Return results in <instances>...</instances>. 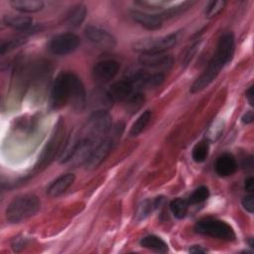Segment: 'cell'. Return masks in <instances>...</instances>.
<instances>
[{
  "instance_id": "obj_1",
  "label": "cell",
  "mask_w": 254,
  "mask_h": 254,
  "mask_svg": "<svg viewBox=\"0 0 254 254\" xmlns=\"http://www.w3.org/2000/svg\"><path fill=\"white\" fill-rule=\"evenodd\" d=\"M233 54L234 35L232 32H225L220 36L216 51L208 62L205 69L190 86V92L196 93L207 87L216 78L224 65L231 61Z\"/></svg>"
},
{
  "instance_id": "obj_2",
  "label": "cell",
  "mask_w": 254,
  "mask_h": 254,
  "mask_svg": "<svg viewBox=\"0 0 254 254\" xmlns=\"http://www.w3.org/2000/svg\"><path fill=\"white\" fill-rule=\"evenodd\" d=\"M40 199L34 194L15 197L6 208V218L11 223L23 222L34 216L40 209Z\"/></svg>"
},
{
  "instance_id": "obj_3",
  "label": "cell",
  "mask_w": 254,
  "mask_h": 254,
  "mask_svg": "<svg viewBox=\"0 0 254 254\" xmlns=\"http://www.w3.org/2000/svg\"><path fill=\"white\" fill-rule=\"evenodd\" d=\"M195 232L210 236L223 241H233L236 234L233 228L225 221L213 218H205L197 221L194 225Z\"/></svg>"
},
{
  "instance_id": "obj_4",
  "label": "cell",
  "mask_w": 254,
  "mask_h": 254,
  "mask_svg": "<svg viewBox=\"0 0 254 254\" xmlns=\"http://www.w3.org/2000/svg\"><path fill=\"white\" fill-rule=\"evenodd\" d=\"M112 127L111 116L107 110H94L87 120L86 137L96 142L102 140Z\"/></svg>"
},
{
  "instance_id": "obj_5",
  "label": "cell",
  "mask_w": 254,
  "mask_h": 254,
  "mask_svg": "<svg viewBox=\"0 0 254 254\" xmlns=\"http://www.w3.org/2000/svg\"><path fill=\"white\" fill-rule=\"evenodd\" d=\"M177 42L176 34H169L161 37L145 38L134 43L133 48L140 54H157L165 53L175 46Z\"/></svg>"
},
{
  "instance_id": "obj_6",
  "label": "cell",
  "mask_w": 254,
  "mask_h": 254,
  "mask_svg": "<svg viewBox=\"0 0 254 254\" xmlns=\"http://www.w3.org/2000/svg\"><path fill=\"white\" fill-rule=\"evenodd\" d=\"M71 73L63 71L54 80L50 94V103L54 109L62 108L68 103Z\"/></svg>"
},
{
  "instance_id": "obj_7",
  "label": "cell",
  "mask_w": 254,
  "mask_h": 254,
  "mask_svg": "<svg viewBox=\"0 0 254 254\" xmlns=\"http://www.w3.org/2000/svg\"><path fill=\"white\" fill-rule=\"evenodd\" d=\"M128 80L133 84L135 90L141 88H152L159 86L164 81V73L163 72H151L147 69H135L128 73Z\"/></svg>"
},
{
  "instance_id": "obj_8",
  "label": "cell",
  "mask_w": 254,
  "mask_h": 254,
  "mask_svg": "<svg viewBox=\"0 0 254 254\" xmlns=\"http://www.w3.org/2000/svg\"><path fill=\"white\" fill-rule=\"evenodd\" d=\"M80 44L79 38L73 33L60 34L48 44V50L57 56H65L74 52Z\"/></svg>"
},
{
  "instance_id": "obj_9",
  "label": "cell",
  "mask_w": 254,
  "mask_h": 254,
  "mask_svg": "<svg viewBox=\"0 0 254 254\" xmlns=\"http://www.w3.org/2000/svg\"><path fill=\"white\" fill-rule=\"evenodd\" d=\"M64 122L62 120V118L58 121L57 126L54 130V133L50 139V141L48 142V144L46 145L45 149L43 150L42 156H41V160L40 163L41 165H47L50 163V161H52L56 154L62 149V146L64 144Z\"/></svg>"
},
{
  "instance_id": "obj_10",
  "label": "cell",
  "mask_w": 254,
  "mask_h": 254,
  "mask_svg": "<svg viewBox=\"0 0 254 254\" xmlns=\"http://www.w3.org/2000/svg\"><path fill=\"white\" fill-rule=\"evenodd\" d=\"M116 143L117 141L114 138H112L109 134H107L102 140L99 141V143L92 150L90 156L84 163L85 168L88 170L97 168L107 158V156L109 155V153L111 152Z\"/></svg>"
},
{
  "instance_id": "obj_11",
  "label": "cell",
  "mask_w": 254,
  "mask_h": 254,
  "mask_svg": "<svg viewBox=\"0 0 254 254\" xmlns=\"http://www.w3.org/2000/svg\"><path fill=\"white\" fill-rule=\"evenodd\" d=\"M120 64L115 60H103L96 63L92 68V77L95 82L104 84L111 81L118 73Z\"/></svg>"
},
{
  "instance_id": "obj_12",
  "label": "cell",
  "mask_w": 254,
  "mask_h": 254,
  "mask_svg": "<svg viewBox=\"0 0 254 254\" xmlns=\"http://www.w3.org/2000/svg\"><path fill=\"white\" fill-rule=\"evenodd\" d=\"M84 35L89 42L100 49H112L116 46V39L114 36L98 26H86L84 29Z\"/></svg>"
},
{
  "instance_id": "obj_13",
  "label": "cell",
  "mask_w": 254,
  "mask_h": 254,
  "mask_svg": "<svg viewBox=\"0 0 254 254\" xmlns=\"http://www.w3.org/2000/svg\"><path fill=\"white\" fill-rule=\"evenodd\" d=\"M139 63L148 69H154L158 72L167 71L173 64V58L171 55L165 53L157 54H141Z\"/></svg>"
},
{
  "instance_id": "obj_14",
  "label": "cell",
  "mask_w": 254,
  "mask_h": 254,
  "mask_svg": "<svg viewBox=\"0 0 254 254\" xmlns=\"http://www.w3.org/2000/svg\"><path fill=\"white\" fill-rule=\"evenodd\" d=\"M68 103L70 107L76 112L83 111L86 106V93L83 83L81 79L73 72L71 73Z\"/></svg>"
},
{
  "instance_id": "obj_15",
  "label": "cell",
  "mask_w": 254,
  "mask_h": 254,
  "mask_svg": "<svg viewBox=\"0 0 254 254\" xmlns=\"http://www.w3.org/2000/svg\"><path fill=\"white\" fill-rule=\"evenodd\" d=\"M132 19L150 31L159 30L163 25V17L161 14H151L139 10H132L130 13Z\"/></svg>"
},
{
  "instance_id": "obj_16",
  "label": "cell",
  "mask_w": 254,
  "mask_h": 254,
  "mask_svg": "<svg viewBox=\"0 0 254 254\" xmlns=\"http://www.w3.org/2000/svg\"><path fill=\"white\" fill-rule=\"evenodd\" d=\"M108 95L115 101H125L129 96L136 92L133 84L127 78L113 82L110 87L107 89Z\"/></svg>"
},
{
  "instance_id": "obj_17",
  "label": "cell",
  "mask_w": 254,
  "mask_h": 254,
  "mask_svg": "<svg viewBox=\"0 0 254 254\" xmlns=\"http://www.w3.org/2000/svg\"><path fill=\"white\" fill-rule=\"evenodd\" d=\"M81 137L78 133H76L75 131L71 132L67 138L64 140L62 149L59 153V162L61 164L66 163L68 161H71L72 157L74 156L78 145L80 143Z\"/></svg>"
},
{
  "instance_id": "obj_18",
  "label": "cell",
  "mask_w": 254,
  "mask_h": 254,
  "mask_svg": "<svg viewBox=\"0 0 254 254\" xmlns=\"http://www.w3.org/2000/svg\"><path fill=\"white\" fill-rule=\"evenodd\" d=\"M214 170L220 177L233 175L237 170V161L230 153H223L217 157L214 163Z\"/></svg>"
},
{
  "instance_id": "obj_19",
  "label": "cell",
  "mask_w": 254,
  "mask_h": 254,
  "mask_svg": "<svg viewBox=\"0 0 254 254\" xmlns=\"http://www.w3.org/2000/svg\"><path fill=\"white\" fill-rule=\"evenodd\" d=\"M74 180H75V177L71 173H67L60 176L48 187L47 194L51 197H57L62 195L73 184Z\"/></svg>"
},
{
  "instance_id": "obj_20",
  "label": "cell",
  "mask_w": 254,
  "mask_h": 254,
  "mask_svg": "<svg viewBox=\"0 0 254 254\" xmlns=\"http://www.w3.org/2000/svg\"><path fill=\"white\" fill-rule=\"evenodd\" d=\"M3 23L14 30L18 31H29L33 27V19L29 16H20V15H4Z\"/></svg>"
},
{
  "instance_id": "obj_21",
  "label": "cell",
  "mask_w": 254,
  "mask_h": 254,
  "mask_svg": "<svg viewBox=\"0 0 254 254\" xmlns=\"http://www.w3.org/2000/svg\"><path fill=\"white\" fill-rule=\"evenodd\" d=\"M164 201V197L160 196V197H156L154 200H150V199H145L143 201L140 202V204L137 207L136 213H135V219L137 221H141L146 219L153 210H155L156 208H158L162 202Z\"/></svg>"
},
{
  "instance_id": "obj_22",
  "label": "cell",
  "mask_w": 254,
  "mask_h": 254,
  "mask_svg": "<svg viewBox=\"0 0 254 254\" xmlns=\"http://www.w3.org/2000/svg\"><path fill=\"white\" fill-rule=\"evenodd\" d=\"M9 4L16 11L22 13H35L44 8V2L40 0H11Z\"/></svg>"
},
{
  "instance_id": "obj_23",
  "label": "cell",
  "mask_w": 254,
  "mask_h": 254,
  "mask_svg": "<svg viewBox=\"0 0 254 254\" xmlns=\"http://www.w3.org/2000/svg\"><path fill=\"white\" fill-rule=\"evenodd\" d=\"M86 16V8L83 4H77L73 6L65 17V24L68 27L76 28L82 24Z\"/></svg>"
},
{
  "instance_id": "obj_24",
  "label": "cell",
  "mask_w": 254,
  "mask_h": 254,
  "mask_svg": "<svg viewBox=\"0 0 254 254\" xmlns=\"http://www.w3.org/2000/svg\"><path fill=\"white\" fill-rule=\"evenodd\" d=\"M140 245L157 253H167L169 248L168 244L159 236L147 235L140 240Z\"/></svg>"
},
{
  "instance_id": "obj_25",
  "label": "cell",
  "mask_w": 254,
  "mask_h": 254,
  "mask_svg": "<svg viewBox=\"0 0 254 254\" xmlns=\"http://www.w3.org/2000/svg\"><path fill=\"white\" fill-rule=\"evenodd\" d=\"M151 118H152V112L150 110L144 111L136 119V121L132 124V126L130 128V131H129V135L132 136V137L138 136L146 128V126L149 124Z\"/></svg>"
},
{
  "instance_id": "obj_26",
  "label": "cell",
  "mask_w": 254,
  "mask_h": 254,
  "mask_svg": "<svg viewBox=\"0 0 254 254\" xmlns=\"http://www.w3.org/2000/svg\"><path fill=\"white\" fill-rule=\"evenodd\" d=\"M145 101V97L144 95L139 92L136 91L134 92L131 96H129L125 101H124V107L125 110L131 114L137 112L144 104Z\"/></svg>"
},
{
  "instance_id": "obj_27",
  "label": "cell",
  "mask_w": 254,
  "mask_h": 254,
  "mask_svg": "<svg viewBox=\"0 0 254 254\" xmlns=\"http://www.w3.org/2000/svg\"><path fill=\"white\" fill-rule=\"evenodd\" d=\"M112 102L113 101L108 95L107 90L95 91V93L91 96L92 105L97 107L95 110H106L111 106Z\"/></svg>"
},
{
  "instance_id": "obj_28",
  "label": "cell",
  "mask_w": 254,
  "mask_h": 254,
  "mask_svg": "<svg viewBox=\"0 0 254 254\" xmlns=\"http://www.w3.org/2000/svg\"><path fill=\"white\" fill-rule=\"evenodd\" d=\"M170 209L173 213V215L178 218V219H182L184 218L189 210V202L187 199L181 198V197H177L175 199H173L170 203Z\"/></svg>"
},
{
  "instance_id": "obj_29",
  "label": "cell",
  "mask_w": 254,
  "mask_h": 254,
  "mask_svg": "<svg viewBox=\"0 0 254 254\" xmlns=\"http://www.w3.org/2000/svg\"><path fill=\"white\" fill-rule=\"evenodd\" d=\"M209 152V145L208 141L206 140H201L198 143L194 145L191 151V157L192 160L195 163H202L206 160Z\"/></svg>"
},
{
  "instance_id": "obj_30",
  "label": "cell",
  "mask_w": 254,
  "mask_h": 254,
  "mask_svg": "<svg viewBox=\"0 0 254 254\" xmlns=\"http://www.w3.org/2000/svg\"><path fill=\"white\" fill-rule=\"evenodd\" d=\"M223 128H224V122L221 119H217L215 120L207 129L206 133H205V137H206V141L208 142H214L216 141L222 134L223 132Z\"/></svg>"
},
{
  "instance_id": "obj_31",
  "label": "cell",
  "mask_w": 254,
  "mask_h": 254,
  "mask_svg": "<svg viewBox=\"0 0 254 254\" xmlns=\"http://www.w3.org/2000/svg\"><path fill=\"white\" fill-rule=\"evenodd\" d=\"M209 196V190L206 187L204 186H200L198 188H196L189 196L188 198V202L189 204H197V203H201L204 200H206Z\"/></svg>"
},
{
  "instance_id": "obj_32",
  "label": "cell",
  "mask_w": 254,
  "mask_h": 254,
  "mask_svg": "<svg viewBox=\"0 0 254 254\" xmlns=\"http://www.w3.org/2000/svg\"><path fill=\"white\" fill-rule=\"evenodd\" d=\"M225 5H226V2L224 0L210 1L205 7V11H204L205 17L208 19L216 17L223 10Z\"/></svg>"
},
{
  "instance_id": "obj_33",
  "label": "cell",
  "mask_w": 254,
  "mask_h": 254,
  "mask_svg": "<svg viewBox=\"0 0 254 254\" xmlns=\"http://www.w3.org/2000/svg\"><path fill=\"white\" fill-rule=\"evenodd\" d=\"M25 39L24 38H16V39H12V40H9L8 42H5L1 45V48H0V53L1 55H4L5 53L9 52V51H12L14 50L15 48H18L20 46H22L24 43H25Z\"/></svg>"
},
{
  "instance_id": "obj_34",
  "label": "cell",
  "mask_w": 254,
  "mask_h": 254,
  "mask_svg": "<svg viewBox=\"0 0 254 254\" xmlns=\"http://www.w3.org/2000/svg\"><path fill=\"white\" fill-rule=\"evenodd\" d=\"M253 198H254V196H253L252 192H250L249 194H246L245 196H243V198L241 200V203H242V206L244 207V209H246L250 213H252L253 209H254Z\"/></svg>"
},
{
  "instance_id": "obj_35",
  "label": "cell",
  "mask_w": 254,
  "mask_h": 254,
  "mask_svg": "<svg viewBox=\"0 0 254 254\" xmlns=\"http://www.w3.org/2000/svg\"><path fill=\"white\" fill-rule=\"evenodd\" d=\"M244 189L249 191V192H252L253 190H254V179L253 177H248L246 180H245V183H244Z\"/></svg>"
},
{
  "instance_id": "obj_36",
  "label": "cell",
  "mask_w": 254,
  "mask_h": 254,
  "mask_svg": "<svg viewBox=\"0 0 254 254\" xmlns=\"http://www.w3.org/2000/svg\"><path fill=\"white\" fill-rule=\"evenodd\" d=\"M254 120V116H253V112L252 111H248L246 112L242 118H241V121L244 123V124H250L252 123Z\"/></svg>"
},
{
  "instance_id": "obj_37",
  "label": "cell",
  "mask_w": 254,
  "mask_h": 254,
  "mask_svg": "<svg viewBox=\"0 0 254 254\" xmlns=\"http://www.w3.org/2000/svg\"><path fill=\"white\" fill-rule=\"evenodd\" d=\"M246 98L249 101L250 105H253L254 102V95H253V84L250 85L246 90Z\"/></svg>"
},
{
  "instance_id": "obj_38",
  "label": "cell",
  "mask_w": 254,
  "mask_h": 254,
  "mask_svg": "<svg viewBox=\"0 0 254 254\" xmlns=\"http://www.w3.org/2000/svg\"><path fill=\"white\" fill-rule=\"evenodd\" d=\"M190 253H194V254H199V253H204V252H206V250L205 249H203L201 246H199V245H194V246H192L191 248H190V250H189Z\"/></svg>"
}]
</instances>
